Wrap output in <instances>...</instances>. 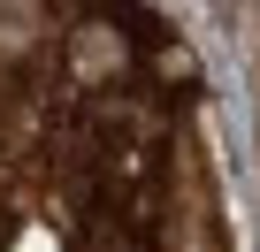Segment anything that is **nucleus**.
I'll return each instance as SVG.
<instances>
[{
	"label": "nucleus",
	"instance_id": "nucleus-1",
	"mask_svg": "<svg viewBox=\"0 0 260 252\" xmlns=\"http://www.w3.org/2000/svg\"><path fill=\"white\" fill-rule=\"evenodd\" d=\"M0 252H237L191 77L115 0H0Z\"/></svg>",
	"mask_w": 260,
	"mask_h": 252
}]
</instances>
